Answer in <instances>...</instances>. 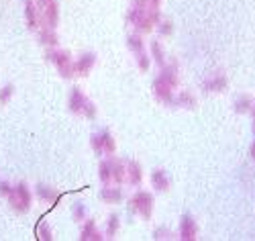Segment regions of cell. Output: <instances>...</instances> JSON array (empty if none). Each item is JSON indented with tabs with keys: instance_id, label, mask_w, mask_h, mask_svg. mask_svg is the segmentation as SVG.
<instances>
[{
	"instance_id": "cell-1",
	"label": "cell",
	"mask_w": 255,
	"mask_h": 241,
	"mask_svg": "<svg viewBox=\"0 0 255 241\" xmlns=\"http://www.w3.org/2000/svg\"><path fill=\"white\" fill-rule=\"evenodd\" d=\"M178 86V70L176 65H167V68L155 78L153 82V92H155V98L161 100V102H167L172 104V98H174V88Z\"/></svg>"
},
{
	"instance_id": "cell-2",
	"label": "cell",
	"mask_w": 255,
	"mask_h": 241,
	"mask_svg": "<svg viewBox=\"0 0 255 241\" xmlns=\"http://www.w3.org/2000/svg\"><path fill=\"white\" fill-rule=\"evenodd\" d=\"M129 23L139 31V33H149L153 29V25L159 23V12L157 10H149V8H131L129 14Z\"/></svg>"
},
{
	"instance_id": "cell-3",
	"label": "cell",
	"mask_w": 255,
	"mask_h": 241,
	"mask_svg": "<svg viewBox=\"0 0 255 241\" xmlns=\"http://www.w3.org/2000/svg\"><path fill=\"white\" fill-rule=\"evenodd\" d=\"M68 104H70V111L74 115H82V117H88V119L96 117V106L92 104V100H88V96L84 94L78 86H74V88H72Z\"/></svg>"
},
{
	"instance_id": "cell-4",
	"label": "cell",
	"mask_w": 255,
	"mask_h": 241,
	"mask_svg": "<svg viewBox=\"0 0 255 241\" xmlns=\"http://www.w3.org/2000/svg\"><path fill=\"white\" fill-rule=\"evenodd\" d=\"M6 199L16 213H27L31 209V188L25 182H18L10 188Z\"/></svg>"
},
{
	"instance_id": "cell-5",
	"label": "cell",
	"mask_w": 255,
	"mask_h": 241,
	"mask_svg": "<svg viewBox=\"0 0 255 241\" xmlns=\"http://www.w3.org/2000/svg\"><path fill=\"white\" fill-rule=\"evenodd\" d=\"M129 211L131 213H137L145 219H149L151 213H153V196L145 190H139L133 199L129 201Z\"/></svg>"
},
{
	"instance_id": "cell-6",
	"label": "cell",
	"mask_w": 255,
	"mask_h": 241,
	"mask_svg": "<svg viewBox=\"0 0 255 241\" xmlns=\"http://www.w3.org/2000/svg\"><path fill=\"white\" fill-rule=\"evenodd\" d=\"M47 59L57 68V72L63 78H72L74 76V61L70 57L68 51H61V49H51L47 51Z\"/></svg>"
},
{
	"instance_id": "cell-7",
	"label": "cell",
	"mask_w": 255,
	"mask_h": 241,
	"mask_svg": "<svg viewBox=\"0 0 255 241\" xmlns=\"http://www.w3.org/2000/svg\"><path fill=\"white\" fill-rule=\"evenodd\" d=\"M90 145H92V149L98 153V156H113L115 153V149H117V145H115V139H113V135L109 133V131H102V133H94L92 137H90Z\"/></svg>"
},
{
	"instance_id": "cell-8",
	"label": "cell",
	"mask_w": 255,
	"mask_h": 241,
	"mask_svg": "<svg viewBox=\"0 0 255 241\" xmlns=\"http://www.w3.org/2000/svg\"><path fill=\"white\" fill-rule=\"evenodd\" d=\"M57 18H59V8H57V0H49L45 6L39 8V25L41 27H57Z\"/></svg>"
},
{
	"instance_id": "cell-9",
	"label": "cell",
	"mask_w": 255,
	"mask_h": 241,
	"mask_svg": "<svg viewBox=\"0 0 255 241\" xmlns=\"http://www.w3.org/2000/svg\"><path fill=\"white\" fill-rule=\"evenodd\" d=\"M94 63H96V55H94V53H84V55H80V59L74 61V74H78V76H88L90 70L94 68Z\"/></svg>"
},
{
	"instance_id": "cell-10",
	"label": "cell",
	"mask_w": 255,
	"mask_h": 241,
	"mask_svg": "<svg viewBox=\"0 0 255 241\" xmlns=\"http://www.w3.org/2000/svg\"><path fill=\"white\" fill-rule=\"evenodd\" d=\"M196 223H194V219L192 217H188V215H184L182 217V221H180V239H184V241H192V239H196Z\"/></svg>"
},
{
	"instance_id": "cell-11",
	"label": "cell",
	"mask_w": 255,
	"mask_h": 241,
	"mask_svg": "<svg viewBox=\"0 0 255 241\" xmlns=\"http://www.w3.org/2000/svg\"><path fill=\"white\" fill-rule=\"evenodd\" d=\"M125 178L129 180V184L139 186V184H141V178H143L141 166H139L137 162H129V164H125Z\"/></svg>"
},
{
	"instance_id": "cell-12",
	"label": "cell",
	"mask_w": 255,
	"mask_h": 241,
	"mask_svg": "<svg viewBox=\"0 0 255 241\" xmlns=\"http://www.w3.org/2000/svg\"><path fill=\"white\" fill-rule=\"evenodd\" d=\"M25 18H27V27L37 29L39 27V8L35 4V0H27L25 2Z\"/></svg>"
},
{
	"instance_id": "cell-13",
	"label": "cell",
	"mask_w": 255,
	"mask_h": 241,
	"mask_svg": "<svg viewBox=\"0 0 255 241\" xmlns=\"http://www.w3.org/2000/svg\"><path fill=\"white\" fill-rule=\"evenodd\" d=\"M39 43H41V45H45V47H55L57 43H59L55 29H51V27H41V31H39Z\"/></svg>"
},
{
	"instance_id": "cell-14",
	"label": "cell",
	"mask_w": 255,
	"mask_h": 241,
	"mask_svg": "<svg viewBox=\"0 0 255 241\" xmlns=\"http://www.w3.org/2000/svg\"><path fill=\"white\" fill-rule=\"evenodd\" d=\"M109 166H111V178H113V182L121 184L125 180V164L111 156L109 158Z\"/></svg>"
},
{
	"instance_id": "cell-15",
	"label": "cell",
	"mask_w": 255,
	"mask_h": 241,
	"mask_svg": "<svg viewBox=\"0 0 255 241\" xmlns=\"http://www.w3.org/2000/svg\"><path fill=\"white\" fill-rule=\"evenodd\" d=\"M35 192L39 194L41 201H47V203H57V199H61L59 192H55L51 186H45V184H37L35 186Z\"/></svg>"
},
{
	"instance_id": "cell-16",
	"label": "cell",
	"mask_w": 255,
	"mask_h": 241,
	"mask_svg": "<svg viewBox=\"0 0 255 241\" xmlns=\"http://www.w3.org/2000/svg\"><path fill=\"white\" fill-rule=\"evenodd\" d=\"M86 221V225H84V229H82V241H100L102 239V235L98 233V229H96V225H94V221H90V219H84Z\"/></svg>"
},
{
	"instance_id": "cell-17",
	"label": "cell",
	"mask_w": 255,
	"mask_h": 241,
	"mask_svg": "<svg viewBox=\"0 0 255 241\" xmlns=\"http://www.w3.org/2000/svg\"><path fill=\"white\" fill-rule=\"evenodd\" d=\"M100 199L104 201V203H109V205H115V203H121L123 201V190L121 188H102V192H100Z\"/></svg>"
},
{
	"instance_id": "cell-18",
	"label": "cell",
	"mask_w": 255,
	"mask_h": 241,
	"mask_svg": "<svg viewBox=\"0 0 255 241\" xmlns=\"http://www.w3.org/2000/svg\"><path fill=\"white\" fill-rule=\"evenodd\" d=\"M151 184H153V188H157V190H169V178H167V174L163 172V170H155L153 174H151Z\"/></svg>"
},
{
	"instance_id": "cell-19",
	"label": "cell",
	"mask_w": 255,
	"mask_h": 241,
	"mask_svg": "<svg viewBox=\"0 0 255 241\" xmlns=\"http://www.w3.org/2000/svg\"><path fill=\"white\" fill-rule=\"evenodd\" d=\"M227 86V78L225 76H212L210 80L204 82V90L206 92H221Z\"/></svg>"
},
{
	"instance_id": "cell-20",
	"label": "cell",
	"mask_w": 255,
	"mask_h": 241,
	"mask_svg": "<svg viewBox=\"0 0 255 241\" xmlns=\"http://www.w3.org/2000/svg\"><path fill=\"white\" fill-rule=\"evenodd\" d=\"M127 45H129V49L137 55V53H141V51L145 49V41L141 39L139 33H135V35H129V37H127Z\"/></svg>"
},
{
	"instance_id": "cell-21",
	"label": "cell",
	"mask_w": 255,
	"mask_h": 241,
	"mask_svg": "<svg viewBox=\"0 0 255 241\" xmlns=\"http://www.w3.org/2000/svg\"><path fill=\"white\" fill-rule=\"evenodd\" d=\"M172 104L192 108V106H196V98H194L192 94H188V92H180L178 96H174V98H172Z\"/></svg>"
},
{
	"instance_id": "cell-22",
	"label": "cell",
	"mask_w": 255,
	"mask_h": 241,
	"mask_svg": "<svg viewBox=\"0 0 255 241\" xmlns=\"http://www.w3.org/2000/svg\"><path fill=\"white\" fill-rule=\"evenodd\" d=\"M98 172H100V180H102V184H106V186H109V184L113 182V178H111V166H109V160L100 162V168H98Z\"/></svg>"
},
{
	"instance_id": "cell-23",
	"label": "cell",
	"mask_w": 255,
	"mask_h": 241,
	"mask_svg": "<svg viewBox=\"0 0 255 241\" xmlns=\"http://www.w3.org/2000/svg\"><path fill=\"white\" fill-rule=\"evenodd\" d=\"M35 237L41 239V241H49L51 239V229L45 223H39L37 229H35Z\"/></svg>"
},
{
	"instance_id": "cell-24",
	"label": "cell",
	"mask_w": 255,
	"mask_h": 241,
	"mask_svg": "<svg viewBox=\"0 0 255 241\" xmlns=\"http://www.w3.org/2000/svg\"><path fill=\"white\" fill-rule=\"evenodd\" d=\"M151 53H153V57H155V61L159 65H165V53H163V49L159 45V41H153L151 43Z\"/></svg>"
},
{
	"instance_id": "cell-25",
	"label": "cell",
	"mask_w": 255,
	"mask_h": 241,
	"mask_svg": "<svg viewBox=\"0 0 255 241\" xmlns=\"http://www.w3.org/2000/svg\"><path fill=\"white\" fill-rule=\"evenodd\" d=\"M12 94H14V86L12 84L2 86V88H0V104H8V100L12 98Z\"/></svg>"
},
{
	"instance_id": "cell-26",
	"label": "cell",
	"mask_w": 255,
	"mask_h": 241,
	"mask_svg": "<svg viewBox=\"0 0 255 241\" xmlns=\"http://www.w3.org/2000/svg\"><path fill=\"white\" fill-rule=\"evenodd\" d=\"M119 215H113L111 219H109V227H106V235H109L111 239L117 235V231H119Z\"/></svg>"
},
{
	"instance_id": "cell-27",
	"label": "cell",
	"mask_w": 255,
	"mask_h": 241,
	"mask_svg": "<svg viewBox=\"0 0 255 241\" xmlns=\"http://www.w3.org/2000/svg\"><path fill=\"white\" fill-rule=\"evenodd\" d=\"M251 104H253L251 98H249V96H243V98H239V100L235 102V111H237V113H247L249 108H251Z\"/></svg>"
},
{
	"instance_id": "cell-28",
	"label": "cell",
	"mask_w": 255,
	"mask_h": 241,
	"mask_svg": "<svg viewBox=\"0 0 255 241\" xmlns=\"http://www.w3.org/2000/svg\"><path fill=\"white\" fill-rule=\"evenodd\" d=\"M137 65H139V70L145 72V70H149V55L145 53V49L141 53H137Z\"/></svg>"
},
{
	"instance_id": "cell-29",
	"label": "cell",
	"mask_w": 255,
	"mask_h": 241,
	"mask_svg": "<svg viewBox=\"0 0 255 241\" xmlns=\"http://www.w3.org/2000/svg\"><path fill=\"white\" fill-rule=\"evenodd\" d=\"M74 217H76V221H84V219H86V209L76 205L74 207Z\"/></svg>"
},
{
	"instance_id": "cell-30",
	"label": "cell",
	"mask_w": 255,
	"mask_h": 241,
	"mask_svg": "<svg viewBox=\"0 0 255 241\" xmlns=\"http://www.w3.org/2000/svg\"><path fill=\"white\" fill-rule=\"evenodd\" d=\"M159 33L161 35H169L172 33V23H169V20H159Z\"/></svg>"
},
{
	"instance_id": "cell-31",
	"label": "cell",
	"mask_w": 255,
	"mask_h": 241,
	"mask_svg": "<svg viewBox=\"0 0 255 241\" xmlns=\"http://www.w3.org/2000/svg\"><path fill=\"white\" fill-rule=\"evenodd\" d=\"M10 188H12V186H10L6 180H0V194H2V196H8Z\"/></svg>"
},
{
	"instance_id": "cell-32",
	"label": "cell",
	"mask_w": 255,
	"mask_h": 241,
	"mask_svg": "<svg viewBox=\"0 0 255 241\" xmlns=\"http://www.w3.org/2000/svg\"><path fill=\"white\" fill-rule=\"evenodd\" d=\"M49 2V0H35V4H37V8H41V6H45Z\"/></svg>"
},
{
	"instance_id": "cell-33",
	"label": "cell",
	"mask_w": 255,
	"mask_h": 241,
	"mask_svg": "<svg viewBox=\"0 0 255 241\" xmlns=\"http://www.w3.org/2000/svg\"><path fill=\"white\" fill-rule=\"evenodd\" d=\"M251 156H253V160H255V143L251 145Z\"/></svg>"
},
{
	"instance_id": "cell-34",
	"label": "cell",
	"mask_w": 255,
	"mask_h": 241,
	"mask_svg": "<svg viewBox=\"0 0 255 241\" xmlns=\"http://www.w3.org/2000/svg\"><path fill=\"white\" fill-rule=\"evenodd\" d=\"M253 131H255V111H253Z\"/></svg>"
}]
</instances>
